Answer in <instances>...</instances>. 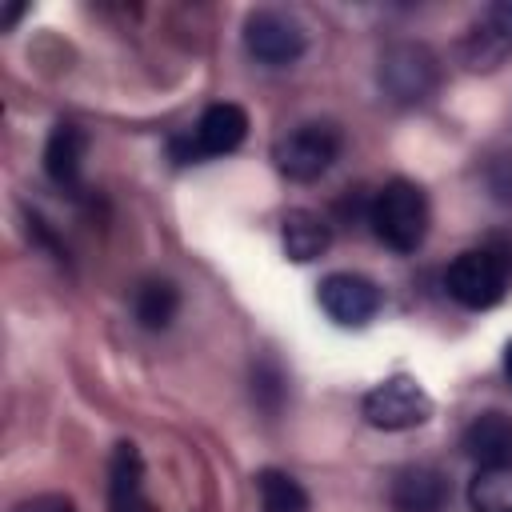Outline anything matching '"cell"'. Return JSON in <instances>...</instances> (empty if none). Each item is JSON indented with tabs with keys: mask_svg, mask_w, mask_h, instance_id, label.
Instances as JSON below:
<instances>
[{
	"mask_svg": "<svg viewBox=\"0 0 512 512\" xmlns=\"http://www.w3.org/2000/svg\"><path fill=\"white\" fill-rule=\"evenodd\" d=\"M508 280H512V260L508 252L484 244V248H468L460 252L448 272H444V288L456 304L472 308V312H484V308H496L508 292Z\"/></svg>",
	"mask_w": 512,
	"mask_h": 512,
	"instance_id": "obj_2",
	"label": "cell"
},
{
	"mask_svg": "<svg viewBox=\"0 0 512 512\" xmlns=\"http://www.w3.org/2000/svg\"><path fill=\"white\" fill-rule=\"evenodd\" d=\"M484 16H488V20H492V24H496V28H500L508 40H512V0H504V4H492Z\"/></svg>",
	"mask_w": 512,
	"mask_h": 512,
	"instance_id": "obj_19",
	"label": "cell"
},
{
	"mask_svg": "<svg viewBox=\"0 0 512 512\" xmlns=\"http://www.w3.org/2000/svg\"><path fill=\"white\" fill-rule=\"evenodd\" d=\"M388 500H392V512H444L448 480L432 464H404L392 476Z\"/></svg>",
	"mask_w": 512,
	"mask_h": 512,
	"instance_id": "obj_9",
	"label": "cell"
},
{
	"mask_svg": "<svg viewBox=\"0 0 512 512\" xmlns=\"http://www.w3.org/2000/svg\"><path fill=\"white\" fill-rule=\"evenodd\" d=\"M12 512H76V504L60 492H44V496H32V500H20Z\"/></svg>",
	"mask_w": 512,
	"mask_h": 512,
	"instance_id": "obj_18",
	"label": "cell"
},
{
	"mask_svg": "<svg viewBox=\"0 0 512 512\" xmlns=\"http://www.w3.org/2000/svg\"><path fill=\"white\" fill-rule=\"evenodd\" d=\"M108 508L112 512H152L144 492V460L132 440H120L108 460Z\"/></svg>",
	"mask_w": 512,
	"mask_h": 512,
	"instance_id": "obj_10",
	"label": "cell"
},
{
	"mask_svg": "<svg viewBox=\"0 0 512 512\" xmlns=\"http://www.w3.org/2000/svg\"><path fill=\"white\" fill-rule=\"evenodd\" d=\"M376 80L392 104H424L440 84V60L428 44L400 40V44L384 48Z\"/></svg>",
	"mask_w": 512,
	"mask_h": 512,
	"instance_id": "obj_4",
	"label": "cell"
},
{
	"mask_svg": "<svg viewBox=\"0 0 512 512\" xmlns=\"http://www.w3.org/2000/svg\"><path fill=\"white\" fill-rule=\"evenodd\" d=\"M316 300L328 312V320H336L340 328H364L384 308L380 284L360 272H328L316 288Z\"/></svg>",
	"mask_w": 512,
	"mask_h": 512,
	"instance_id": "obj_8",
	"label": "cell"
},
{
	"mask_svg": "<svg viewBox=\"0 0 512 512\" xmlns=\"http://www.w3.org/2000/svg\"><path fill=\"white\" fill-rule=\"evenodd\" d=\"M468 508L472 512H512V464L476 468L468 480Z\"/></svg>",
	"mask_w": 512,
	"mask_h": 512,
	"instance_id": "obj_17",
	"label": "cell"
},
{
	"mask_svg": "<svg viewBox=\"0 0 512 512\" xmlns=\"http://www.w3.org/2000/svg\"><path fill=\"white\" fill-rule=\"evenodd\" d=\"M84 152H88V132L80 124H52L48 140H44V172L56 188L76 192L80 188V172H84Z\"/></svg>",
	"mask_w": 512,
	"mask_h": 512,
	"instance_id": "obj_11",
	"label": "cell"
},
{
	"mask_svg": "<svg viewBox=\"0 0 512 512\" xmlns=\"http://www.w3.org/2000/svg\"><path fill=\"white\" fill-rule=\"evenodd\" d=\"M360 412H364V420H368L372 428H380V432H408V428L428 424V416H432V396H428L412 376H388V380H380L376 388L364 392Z\"/></svg>",
	"mask_w": 512,
	"mask_h": 512,
	"instance_id": "obj_5",
	"label": "cell"
},
{
	"mask_svg": "<svg viewBox=\"0 0 512 512\" xmlns=\"http://www.w3.org/2000/svg\"><path fill=\"white\" fill-rule=\"evenodd\" d=\"M244 136H248V112L240 104H232V100H216V104H208L200 112L196 132L172 140V152H176L180 164L208 160V156H228V152H236L244 144Z\"/></svg>",
	"mask_w": 512,
	"mask_h": 512,
	"instance_id": "obj_6",
	"label": "cell"
},
{
	"mask_svg": "<svg viewBox=\"0 0 512 512\" xmlns=\"http://www.w3.org/2000/svg\"><path fill=\"white\" fill-rule=\"evenodd\" d=\"M280 244H284V256L296 260V264H308L316 256L328 252L332 244V224L312 212V208H288L284 220H280Z\"/></svg>",
	"mask_w": 512,
	"mask_h": 512,
	"instance_id": "obj_13",
	"label": "cell"
},
{
	"mask_svg": "<svg viewBox=\"0 0 512 512\" xmlns=\"http://www.w3.org/2000/svg\"><path fill=\"white\" fill-rule=\"evenodd\" d=\"M368 224L376 232L380 244H388L392 252L408 256L424 244L428 236V224H432V208H428V196L416 180H388L372 200H368Z\"/></svg>",
	"mask_w": 512,
	"mask_h": 512,
	"instance_id": "obj_1",
	"label": "cell"
},
{
	"mask_svg": "<svg viewBox=\"0 0 512 512\" xmlns=\"http://www.w3.org/2000/svg\"><path fill=\"white\" fill-rule=\"evenodd\" d=\"M504 372H508V380H512V340L504 344Z\"/></svg>",
	"mask_w": 512,
	"mask_h": 512,
	"instance_id": "obj_20",
	"label": "cell"
},
{
	"mask_svg": "<svg viewBox=\"0 0 512 512\" xmlns=\"http://www.w3.org/2000/svg\"><path fill=\"white\" fill-rule=\"evenodd\" d=\"M340 148H344V136H340L336 124L308 120V124H296L288 136H280L272 144V164H276L280 176H288L296 184H312L336 164Z\"/></svg>",
	"mask_w": 512,
	"mask_h": 512,
	"instance_id": "obj_3",
	"label": "cell"
},
{
	"mask_svg": "<svg viewBox=\"0 0 512 512\" xmlns=\"http://www.w3.org/2000/svg\"><path fill=\"white\" fill-rule=\"evenodd\" d=\"M460 448L480 468H488V464H512V416L508 412H496V408L472 416L468 428H464V436H460Z\"/></svg>",
	"mask_w": 512,
	"mask_h": 512,
	"instance_id": "obj_12",
	"label": "cell"
},
{
	"mask_svg": "<svg viewBox=\"0 0 512 512\" xmlns=\"http://www.w3.org/2000/svg\"><path fill=\"white\" fill-rule=\"evenodd\" d=\"M132 308H136V320L148 328V332H164L176 312H180V288L168 280V276H148L136 296H132Z\"/></svg>",
	"mask_w": 512,
	"mask_h": 512,
	"instance_id": "obj_14",
	"label": "cell"
},
{
	"mask_svg": "<svg viewBox=\"0 0 512 512\" xmlns=\"http://www.w3.org/2000/svg\"><path fill=\"white\" fill-rule=\"evenodd\" d=\"M244 48L260 64L280 68V64H292L304 56L308 36H304V24L296 16H288L280 8H256L244 20Z\"/></svg>",
	"mask_w": 512,
	"mask_h": 512,
	"instance_id": "obj_7",
	"label": "cell"
},
{
	"mask_svg": "<svg viewBox=\"0 0 512 512\" xmlns=\"http://www.w3.org/2000/svg\"><path fill=\"white\" fill-rule=\"evenodd\" d=\"M508 48H512V40H508L488 16H480V20L464 32V40H460V60H464V68H472V72H492V68L508 56Z\"/></svg>",
	"mask_w": 512,
	"mask_h": 512,
	"instance_id": "obj_15",
	"label": "cell"
},
{
	"mask_svg": "<svg viewBox=\"0 0 512 512\" xmlns=\"http://www.w3.org/2000/svg\"><path fill=\"white\" fill-rule=\"evenodd\" d=\"M256 496H260V512H308L312 508L308 488L284 468H260Z\"/></svg>",
	"mask_w": 512,
	"mask_h": 512,
	"instance_id": "obj_16",
	"label": "cell"
}]
</instances>
